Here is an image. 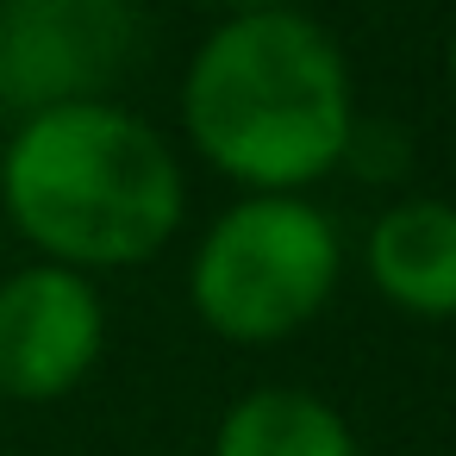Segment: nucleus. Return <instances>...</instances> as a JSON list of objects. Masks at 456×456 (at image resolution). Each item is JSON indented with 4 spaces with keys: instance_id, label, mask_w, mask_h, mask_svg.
Instances as JSON below:
<instances>
[{
    "instance_id": "1",
    "label": "nucleus",
    "mask_w": 456,
    "mask_h": 456,
    "mask_svg": "<svg viewBox=\"0 0 456 456\" xmlns=\"http://www.w3.org/2000/svg\"><path fill=\"white\" fill-rule=\"evenodd\" d=\"M13 232L63 269L151 263L182 225V169L157 126L113 101H57L26 113L0 157Z\"/></svg>"
},
{
    "instance_id": "2",
    "label": "nucleus",
    "mask_w": 456,
    "mask_h": 456,
    "mask_svg": "<svg viewBox=\"0 0 456 456\" xmlns=\"http://www.w3.org/2000/svg\"><path fill=\"white\" fill-rule=\"evenodd\" d=\"M182 126L213 169L256 194H294L344 163L350 69L306 13H232L188 63Z\"/></svg>"
},
{
    "instance_id": "3",
    "label": "nucleus",
    "mask_w": 456,
    "mask_h": 456,
    "mask_svg": "<svg viewBox=\"0 0 456 456\" xmlns=\"http://www.w3.org/2000/svg\"><path fill=\"white\" fill-rule=\"evenodd\" d=\"M338 232L300 194H250L200 238L188 294L225 344H275L300 331L338 288Z\"/></svg>"
},
{
    "instance_id": "4",
    "label": "nucleus",
    "mask_w": 456,
    "mask_h": 456,
    "mask_svg": "<svg viewBox=\"0 0 456 456\" xmlns=\"http://www.w3.org/2000/svg\"><path fill=\"white\" fill-rule=\"evenodd\" d=\"M107 313L82 269L32 263L0 281V394L45 406L63 400L101 356Z\"/></svg>"
},
{
    "instance_id": "5",
    "label": "nucleus",
    "mask_w": 456,
    "mask_h": 456,
    "mask_svg": "<svg viewBox=\"0 0 456 456\" xmlns=\"http://www.w3.org/2000/svg\"><path fill=\"white\" fill-rule=\"evenodd\" d=\"M126 38H132L126 0H7V13H0V101L26 113L57 101H94Z\"/></svg>"
},
{
    "instance_id": "6",
    "label": "nucleus",
    "mask_w": 456,
    "mask_h": 456,
    "mask_svg": "<svg viewBox=\"0 0 456 456\" xmlns=\"http://www.w3.org/2000/svg\"><path fill=\"white\" fill-rule=\"evenodd\" d=\"M369 275L387 306L419 319H456V207L400 200L369 232Z\"/></svg>"
},
{
    "instance_id": "7",
    "label": "nucleus",
    "mask_w": 456,
    "mask_h": 456,
    "mask_svg": "<svg viewBox=\"0 0 456 456\" xmlns=\"http://www.w3.org/2000/svg\"><path fill=\"white\" fill-rule=\"evenodd\" d=\"M213 456H356V437L319 394L256 387L219 419Z\"/></svg>"
},
{
    "instance_id": "8",
    "label": "nucleus",
    "mask_w": 456,
    "mask_h": 456,
    "mask_svg": "<svg viewBox=\"0 0 456 456\" xmlns=\"http://www.w3.org/2000/svg\"><path fill=\"white\" fill-rule=\"evenodd\" d=\"M213 7H232V13H281L294 0H213Z\"/></svg>"
},
{
    "instance_id": "9",
    "label": "nucleus",
    "mask_w": 456,
    "mask_h": 456,
    "mask_svg": "<svg viewBox=\"0 0 456 456\" xmlns=\"http://www.w3.org/2000/svg\"><path fill=\"white\" fill-rule=\"evenodd\" d=\"M450 88H456V32H450Z\"/></svg>"
}]
</instances>
